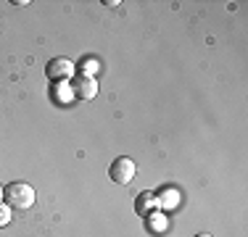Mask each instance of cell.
Segmentation results:
<instances>
[{"label":"cell","instance_id":"cell-1","mask_svg":"<svg viewBox=\"0 0 248 237\" xmlns=\"http://www.w3.org/2000/svg\"><path fill=\"white\" fill-rule=\"evenodd\" d=\"M3 200L11 206V208H32L34 206V190L27 185V182H11V185L3 187Z\"/></svg>","mask_w":248,"mask_h":237},{"label":"cell","instance_id":"cell-2","mask_svg":"<svg viewBox=\"0 0 248 237\" xmlns=\"http://www.w3.org/2000/svg\"><path fill=\"white\" fill-rule=\"evenodd\" d=\"M69 90H72V98L77 100H93L98 95V82H95V76L77 74L72 79V85H69Z\"/></svg>","mask_w":248,"mask_h":237},{"label":"cell","instance_id":"cell-3","mask_svg":"<svg viewBox=\"0 0 248 237\" xmlns=\"http://www.w3.org/2000/svg\"><path fill=\"white\" fill-rule=\"evenodd\" d=\"M108 177L116 182V185H129L135 179V161L127 156L114 158V163L108 166Z\"/></svg>","mask_w":248,"mask_h":237},{"label":"cell","instance_id":"cell-4","mask_svg":"<svg viewBox=\"0 0 248 237\" xmlns=\"http://www.w3.org/2000/svg\"><path fill=\"white\" fill-rule=\"evenodd\" d=\"M45 74H48L53 82H66L69 76H74V63L69 61V58H63V56L50 58L48 66H45Z\"/></svg>","mask_w":248,"mask_h":237},{"label":"cell","instance_id":"cell-5","mask_svg":"<svg viewBox=\"0 0 248 237\" xmlns=\"http://www.w3.org/2000/svg\"><path fill=\"white\" fill-rule=\"evenodd\" d=\"M156 208H158V200H156L153 193H140L138 195V200H135V211H138V216L151 219L153 213H156Z\"/></svg>","mask_w":248,"mask_h":237},{"label":"cell","instance_id":"cell-6","mask_svg":"<svg viewBox=\"0 0 248 237\" xmlns=\"http://www.w3.org/2000/svg\"><path fill=\"white\" fill-rule=\"evenodd\" d=\"M8 222H11V208L8 203H0V227H5Z\"/></svg>","mask_w":248,"mask_h":237},{"label":"cell","instance_id":"cell-7","mask_svg":"<svg viewBox=\"0 0 248 237\" xmlns=\"http://www.w3.org/2000/svg\"><path fill=\"white\" fill-rule=\"evenodd\" d=\"M196 237H211L209 232H201V235H196Z\"/></svg>","mask_w":248,"mask_h":237},{"label":"cell","instance_id":"cell-8","mask_svg":"<svg viewBox=\"0 0 248 237\" xmlns=\"http://www.w3.org/2000/svg\"><path fill=\"white\" fill-rule=\"evenodd\" d=\"M0 200H3V187H0Z\"/></svg>","mask_w":248,"mask_h":237}]
</instances>
